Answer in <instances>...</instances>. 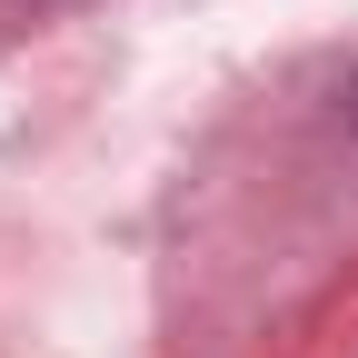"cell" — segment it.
I'll return each mask as SVG.
<instances>
[]
</instances>
